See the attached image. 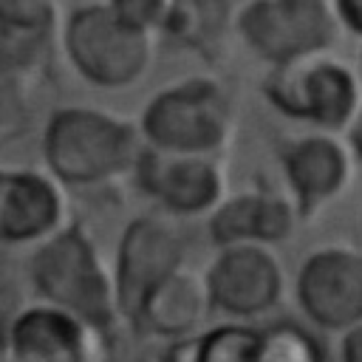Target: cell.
<instances>
[{"mask_svg":"<svg viewBox=\"0 0 362 362\" xmlns=\"http://www.w3.org/2000/svg\"><path fill=\"white\" fill-rule=\"evenodd\" d=\"M139 133L93 107H59L48 116L42 133V156L48 173L62 184H102L133 170L139 156Z\"/></svg>","mask_w":362,"mask_h":362,"instance_id":"obj_1","label":"cell"},{"mask_svg":"<svg viewBox=\"0 0 362 362\" xmlns=\"http://www.w3.org/2000/svg\"><path fill=\"white\" fill-rule=\"evenodd\" d=\"M133 170L139 187L173 215L209 212L223 195V173L212 156L164 153L144 144Z\"/></svg>","mask_w":362,"mask_h":362,"instance_id":"obj_11","label":"cell"},{"mask_svg":"<svg viewBox=\"0 0 362 362\" xmlns=\"http://www.w3.org/2000/svg\"><path fill=\"white\" fill-rule=\"evenodd\" d=\"M206 294L212 308L232 317H257L283 297V266L269 246H223L209 263Z\"/></svg>","mask_w":362,"mask_h":362,"instance_id":"obj_10","label":"cell"},{"mask_svg":"<svg viewBox=\"0 0 362 362\" xmlns=\"http://www.w3.org/2000/svg\"><path fill=\"white\" fill-rule=\"evenodd\" d=\"M31 127V116H28V107L25 102L8 88L0 82V150L20 141Z\"/></svg>","mask_w":362,"mask_h":362,"instance_id":"obj_20","label":"cell"},{"mask_svg":"<svg viewBox=\"0 0 362 362\" xmlns=\"http://www.w3.org/2000/svg\"><path fill=\"white\" fill-rule=\"evenodd\" d=\"M283 170L300 212L308 215L348 184L351 156L339 139L314 133L291 141L283 150Z\"/></svg>","mask_w":362,"mask_h":362,"instance_id":"obj_13","label":"cell"},{"mask_svg":"<svg viewBox=\"0 0 362 362\" xmlns=\"http://www.w3.org/2000/svg\"><path fill=\"white\" fill-rule=\"evenodd\" d=\"M297 303L325 331L362 322V252L351 246L311 252L297 272Z\"/></svg>","mask_w":362,"mask_h":362,"instance_id":"obj_9","label":"cell"},{"mask_svg":"<svg viewBox=\"0 0 362 362\" xmlns=\"http://www.w3.org/2000/svg\"><path fill=\"white\" fill-rule=\"evenodd\" d=\"M232 20V0H170L161 31L192 51L209 54L223 42Z\"/></svg>","mask_w":362,"mask_h":362,"instance_id":"obj_16","label":"cell"},{"mask_svg":"<svg viewBox=\"0 0 362 362\" xmlns=\"http://www.w3.org/2000/svg\"><path fill=\"white\" fill-rule=\"evenodd\" d=\"M0 280H3V255H0Z\"/></svg>","mask_w":362,"mask_h":362,"instance_id":"obj_26","label":"cell"},{"mask_svg":"<svg viewBox=\"0 0 362 362\" xmlns=\"http://www.w3.org/2000/svg\"><path fill=\"white\" fill-rule=\"evenodd\" d=\"M339 362H362V322H356V325L342 331Z\"/></svg>","mask_w":362,"mask_h":362,"instance_id":"obj_22","label":"cell"},{"mask_svg":"<svg viewBox=\"0 0 362 362\" xmlns=\"http://www.w3.org/2000/svg\"><path fill=\"white\" fill-rule=\"evenodd\" d=\"M76 74L99 88L133 85L153 59V34L127 25L107 0L79 6L62 34Z\"/></svg>","mask_w":362,"mask_h":362,"instance_id":"obj_4","label":"cell"},{"mask_svg":"<svg viewBox=\"0 0 362 362\" xmlns=\"http://www.w3.org/2000/svg\"><path fill=\"white\" fill-rule=\"evenodd\" d=\"M51 31L54 28L17 25L8 20H0V82L31 74L48 51Z\"/></svg>","mask_w":362,"mask_h":362,"instance_id":"obj_17","label":"cell"},{"mask_svg":"<svg viewBox=\"0 0 362 362\" xmlns=\"http://www.w3.org/2000/svg\"><path fill=\"white\" fill-rule=\"evenodd\" d=\"M3 354H6V337L0 334V362H3Z\"/></svg>","mask_w":362,"mask_h":362,"instance_id":"obj_25","label":"cell"},{"mask_svg":"<svg viewBox=\"0 0 362 362\" xmlns=\"http://www.w3.org/2000/svg\"><path fill=\"white\" fill-rule=\"evenodd\" d=\"M28 272L42 303H51L96 328H110L113 320H119L113 274L105 269L82 226H68L40 240Z\"/></svg>","mask_w":362,"mask_h":362,"instance_id":"obj_2","label":"cell"},{"mask_svg":"<svg viewBox=\"0 0 362 362\" xmlns=\"http://www.w3.org/2000/svg\"><path fill=\"white\" fill-rule=\"evenodd\" d=\"M257 362H322V348L305 328L280 322L260 331Z\"/></svg>","mask_w":362,"mask_h":362,"instance_id":"obj_19","label":"cell"},{"mask_svg":"<svg viewBox=\"0 0 362 362\" xmlns=\"http://www.w3.org/2000/svg\"><path fill=\"white\" fill-rule=\"evenodd\" d=\"M209 308L212 303H209L204 277L175 269L147 294V300L139 308L136 325L147 328L156 337L184 339L206 320Z\"/></svg>","mask_w":362,"mask_h":362,"instance_id":"obj_15","label":"cell"},{"mask_svg":"<svg viewBox=\"0 0 362 362\" xmlns=\"http://www.w3.org/2000/svg\"><path fill=\"white\" fill-rule=\"evenodd\" d=\"M141 136L147 147L164 153L212 156L223 147L232 110L223 88L209 76H189L158 90L141 110Z\"/></svg>","mask_w":362,"mask_h":362,"instance_id":"obj_3","label":"cell"},{"mask_svg":"<svg viewBox=\"0 0 362 362\" xmlns=\"http://www.w3.org/2000/svg\"><path fill=\"white\" fill-rule=\"evenodd\" d=\"M334 0H252L238 11V31L266 62L328 51L337 40Z\"/></svg>","mask_w":362,"mask_h":362,"instance_id":"obj_6","label":"cell"},{"mask_svg":"<svg viewBox=\"0 0 362 362\" xmlns=\"http://www.w3.org/2000/svg\"><path fill=\"white\" fill-rule=\"evenodd\" d=\"M65 195L54 175L0 170V246L40 243L62 229Z\"/></svg>","mask_w":362,"mask_h":362,"instance_id":"obj_12","label":"cell"},{"mask_svg":"<svg viewBox=\"0 0 362 362\" xmlns=\"http://www.w3.org/2000/svg\"><path fill=\"white\" fill-rule=\"evenodd\" d=\"M294 206L274 192H243L226 201H218L209 218V238L218 249L260 243L272 246L291 235Z\"/></svg>","mask_w":362,"mask_h":362,"instance_id":"obj_14","label":"cell"},{"mask_svg":"<svg viewBox=\"0 0 362 362\" xmlns=\"http://www.w3.org/2000/svg\"><path fill=\"white\" fill-rule=\"evenodd\" d=\"M181 260H184V243L167 221L156 215L133 218L124 226L116 249L113 288H116L119 317L136 322L147 294L175 269H181Z\"/></svg>","mask_w":362,"mask_h":362,"instance_id":"obj_8","label":"cell"},{"mask_svg":"<svg viewBox=\"0 0 362 362\" xmlns=\"http://www.w3.org/2000/svg\"><path fill=\"white\" fill-rule=\"evenodd\" d=\"M263 93L283 116L311 122L328 133L345 130L362 102L354 71L325 51L272 65Z\"/></svg>","mask_w":362,"mask_h":362,"instance_id":"obj_5","label":"cell"},{"mask_svg":"<svg viewBox=\"0 0 362 362\" xmlns=\"http://www.w3.org/2000/svg\"><path fill=\"white\" fill-rule=\"evenodd\" d=\"M337 20L362 37V0H334Z\"/></svg>","mask_w":362,"mask_h":362,"instance_id":"obj_23","label":"cell"},{"mask_svg":"<svg viewBox=\"0 0 362 362\" xmlns=\"http://www.w3.org/2000/svg\"><path fill=\"white\" fill-rule=\"evenodd\" d=\"M107 6H110L127 25L153 34L156 28L164 25L170 0H107Z\"/></svg>","mask_w":362,"mask_h":362,"instance_id":"obj_21","label":"cell"},{"mask_svg":"<svg viewBox=\"0 0 362 362\" xmlns=\"http://www.w3.org/2000/svg\"><path fill=\"white\" fill-rule=\"evenodd\" d=\"M345 130H348V139H351L354 153L362 158V102H359V107H356V113H354V119H351V124Z\"/></svg>","mask_w":362,"mask_h":362,"instance_id":"obj_24","label":"cell"},{"mask_svg":"<svg viewBox=\"0 0 362 362\" xmlns=\"http://www.w3.org/2000/svg\"><path fill=\"white\" fill-rule=\"evenodd\" d=\"M107 328L40 303L11 320L3 362H107Z\"/></svg>","mask_w":362,"mask_h":362,"instance_id":"obj_7","label":"cell"},{"mask_svg":"<svg viewBox=\"0 0 362 362\" xmlns=\"http://www.w3.org/2000/svg\"><path fill=\"white\" fill-rule=\"evenodd\" d=\"M260 331L226 322L195 339V362H257Z\"/></svg>","mask_w":362,"mask_h":362,"instance_id":"obj_18","label":"cell"}]
</instances>
